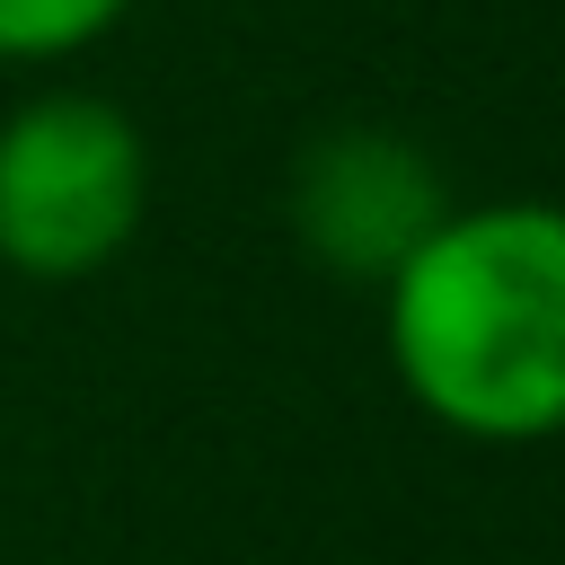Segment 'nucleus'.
<instances>
[{"instance_id": "1", "label": "nucleus", "mask_w": 565, "mask_h": 565, "mask_svg": "<svg viewBox=\"0 0 565 565\" xmlns=\"http://www.w3.org/2000/svg\"><path fill=\"white\" fill-rule=\"evenodd\" d=\"M397 388L459 441L565 433V203H450L380 282Z\"/></svg>"}, {"instance_id": "2", "label": "nucleus", "mask_w": 565, "mask_h": 565, "mask_svg": "<svg viewBox=\"0 0 565 565\" xmlns=\"http://www.w3.org/2000/svg\"><path fill=\"white\" fill-rule=\"evenodd\" d=\"M150 212V141L97 88H44L0 115V265L26 282L106 274Z\"/></svg>"}, {"instance_id": "3", "label": "nucleus", "mask_w": 565, "mask_h": 565, "mask_svg": "<svg viewBox=\"0 0 565 565\" xmlns=\"http://www.w3.org/2000/svg\"><path fill=\"white\" fill-rule=\"evenodd\" d=\"M441 212H450V185L433 150L388 124H327L300 141L282 177V221L309 247V265L335 282H388Z\"/></svg>"}, {"instance_id": "4", "label": "nucleus", "mask_w": 565, "mask_h": 565, "mask_svg": "<svg viewBox=\"0 0 565 565\" xmlns=\"http://www.w3.org/2000/svg\"><path fill=\"white\" fill-rule=\"evenodd\" d=\"M132 0H0V62H71L124 26Z\"/></svg>"}]
</instances>
